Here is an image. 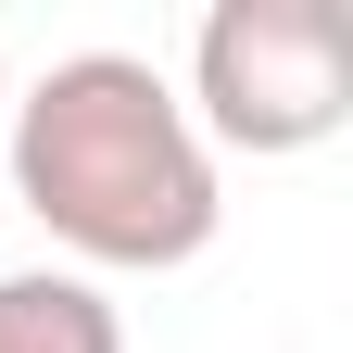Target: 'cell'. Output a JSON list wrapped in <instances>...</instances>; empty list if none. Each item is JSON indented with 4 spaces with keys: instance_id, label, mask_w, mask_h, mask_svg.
Listing matches in <instances>:
<instances>
[{
    "instance_id": "obj_3",
    "label": "cell",
    "mask_w": 353,
    "mask_h": 353,
    "mask_svg": "<svg viewBox=\"0 0 353 353\" xmlns=\"http://www.w3.org/2000/svg\"><path fill=\"white\" fill-rule=\"evenodd\" d=\"M0 353H126V328L76 265H13L0 278Z\"/></svg>"
},
{
    "instance_id": "obj_1",
    "label": "cell",
    "mask_w": 353,
    "mask_h": 353,
    "mask_svg": "<svg viewBox=\"0 0 353 353\" xmlns=\"http://www.w3.org/2000/svg\"><path fill=\"white\" fill-rule=\"evenodd\" d=\"M13 190L101 265H176L214 240V152L139 51H63L13 101Z\"/></svg>"
},
{
    "instance_id": "obj_2",
    "label": "cell",
    "mask_w": 353,
    "mask_h": 353,
    "mask_svg": "<svg viewBox=\"0 0 353 353\" xmlns=\"http://www.w3.org/2000/svg\"><path fill=\"white\" fill-rule=\"evenodd\" d=\"M202 114L252 152L328 139L353 114V0H214L202 13Z\"/></svg>"
},
{
    "instance_id": "obj_4",
    "label": "cell",
    "mask_w": 353,
    "mask_h": 353,
    "mask_svg": "<svg viewBox=\"0 0 353 353\" xmlns=\"http://www.w3.org/2000/svg\"><path fill=\"white\" fill-rule=\"evenodd\" d=\"M0 114H13V88H0Z\"/></svg>"
}]
</instances>
